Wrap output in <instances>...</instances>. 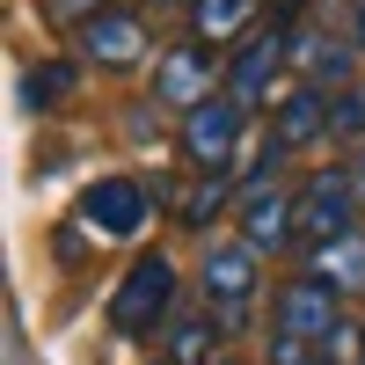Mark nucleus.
Returning a JSON list of instances; mask_svg holds the SVG:
<instances>
[{
	"mask_svg": "<svg viewBox=\"0 0 365 365\" xmlns=\"http://www.w3.org/2000/svg\"><path fill=\"white\" fill-rule=\"evenodd\" d=\"M168 307H175V263L161 249L132 256L110 292V329L117 336H154V329H168Z\"/></svg>",
	"mask_w": 365,
	"mask_h": 365,
	"instance_id": "obj_1",
	"label": "nucleus"
},
{
	"mask_svg": "<svg viewBox=\"0 0 365 365\" xmlns=\"http://www.w3.org/2000/svg\"><path fill=\"white\" fill-rule=\"evenodd\" d=\"M299 190V249L307 256H322V249H336L344 234H358V190H351V175H344V161L336 168H307L292 182Z\"/></svg>",
	"mask_w": 365,
	"mask_h": 365,
	"instance_id": "obj_2",
	"label": "nucleus"
},
{
	"mask_svg": "<svg viewBox=\"0 0 365 365\" xmlns=\"http://www.w3.org/2000/svg\"><path fill=\"white\" fill-rule=\"evenodd\" d=\"M73 51H81V66H96V73H132L146 51H154V29H146L139 8H96V15H81L73 22Z\"/></svg>",
	"mask_w": 365,
	"mask_h": 365,
	"instance_id": "obj_3",
	"label": "nucleus"
},
{
	"mask_svg": "<svg viewBox=\"0 0 365 365\" xmlns=\"http://www.w3.org/2000/svg\"><path fill=\"white\" fill-rule=\"evenodd\" d=\"M234 234L249 241L256 256H285L299 249V190H285V182H241V197H234Z\"/></svg>",
	"mask_w": 365,
	"mask_h": 365,
	"instance_id": "obj_4",
	"label": "nucleus"
},
{
	"mask_svg": "<svg viewBox=\"0 0 365 365\" xmlns=\"http://www.w3.org/2000/svg\"><path fill=\"white\" fill-rule=\"evenodd\" d=\"M241 125H249V110L220 88L212 103H197V110L175 125V146H182V161H190L197 175H227V168L241 161Z\"/></svg>",
	"mask_w": 365,
	"mask_h": 365,
	"instance_id": "obj_5",
	"label": "nucleus"
},
{
	"mask_svg": "<svg viewBox=\"0 0 365 365\" xmlns=\"http://www.w3.org/2000/svg\"><path fill=\"white\" fill-rule=\"evenodd\" d=\"M227 88V66L212 58V44L205 37H175L161 58H154V103L161 110H175V117H190L197 103H212Z\"/></svg>",
	"mask_w": 365,
	"mask_h": 365,
	"instance_id": "obj_6",
	"label": "nucleus"
},
{
	"mask_svg": "<svg viewBox=\"0 0 365 365\" xmlns=\"http://www.w3.org/2000/svg\"><path fill=\"white\" fill-rule=\"evenodd\" d=\"M270 336H299V344H314V351H329L344 336V292H329L314 270H299V278H285L278 285V299H270Z\"/></svg>",
	"mask_w": 365,
	"mask_h": 365,
	"instance_id": "obj_7",
	"label": "nucleus"
},
{
	"mask_svg": "<svg viewBox=\"0 0 365 365\" xmlns=\"http://www.w3.org/2000/svg\"><path fill=\"white\" fill-rule=\"evenodd\" d=\"M292 73V29H249V37L234 44V58H227V96L241 103V110H270L278 96H270V88H278Z\"/></svg>",
	"mask_w": 365,
	"mask_h": 365,
	"instance_id": "obj_8",
	"label": "nucleus"
},
{
	"mask_svg": "<svg viewBox=\"0 0 365 365\" xmlns=\"http://www.w3.org/2000/svg\"><path fill=\"white\" fill-rule=\"evenodd\" d=\"M154 182L146 175H103V182H88L81 190V227L96 234V241H132L146 220H154Z\"/></svg>",
	"mask_w": 365,
	"mask_h": 365,
	"instance_id": "obj_9",
	"label": "nucleus"
},
{
	"mask_svg": "<svg viewBox=\"0 0 365 365\" xmlns=\"http://www.w3.org/2000/svg\"><path fill=\"white\" fill-rule=\"evenodd\" d=\"M197 292H205V307H241V299H256V249L241 234L234 241H205Z\"/></svg>",
	"mask_w": 365,
	"mask_h": 365,
	"instance_id": "obj_10",
	"label": "nucleus"
},
{
	"mask_svg": "<svg viewBox=\"0 0 365 365\" xmlns=\"http://www.w3.org/2000/svg\"><path fill=\"white\" fill-rule=\"evenodd\" d=\"M270 139L285 146V154H299V146H322L329 139V88H285L278 103H270Z\"/></svg>",
	"mask_w": 365,
	"mask_h": 365,
	"instance_id": "obj_11",
	"label": "nucleus"
},
{
	"mask_svg": "<svg viewBox=\"0 0 365 365\" xmlns=\"http://www.w3.org/2000/svg\"><path fill=\"white\" fill-rule=\"evenodd\" d=\"M351 58L358 44H336L322 29H292V66L307 73V88H351Z\"/></svg>",
	"mask_w": 365,
	"mask_h": 365,
	"instance_id": "obj_12",
	"label": "nucleus"
},
{
	"mask_svg": "<svg viewBox=\"0 0 365 365\" xmlns=\"http://www.w3.org/2000/svg\"><path fill=\"white\" fill-rule=\"evenodd\" d=\"M220 336H227V329L212 322V307L205 314H175L161 329V358L168 365H220Z\"/></svg>",
	"mask_w": 365,
	"mask_h": 365,
	"instance_id": "obj_13",
	"label": "nucleus"
},
{
	"mask_svg": "<svg viewBox=\"0 0 365 365\" xmlns=\"http://www.w3.org/2000/svg\"><path fill=\"white\" fill-rule=\"evenodd\" d=\"M307 270L329 285V292H344V299H358L365 292V227L358 234H344L336 249H322V256H307Z\"/></svg>",
	"mask_w": 365,
	"mask_h": 365,
	"instance_id": "obj_14",
	"label": "nucleus"
},
{
	"mask_svg": "<svg viewBox=\"0 0 365 365\" xmlns=\"http://www.w3.org/2000/svg\"><path fill=\"white\" fill-rule=\"evenodd\" d=\"M256 29V0H190V37H249Z\"/></svg>",
	"mask_w": 365,
	"mask_h": 365,
	"instance_id": "obj_15",
	"label": "nucleus"
},
{
	"mask_svg": "<svg viewBox=\"0 0 365 365\" xmlns=\"http://www.w3.org/2000/svg\"><path fill=\"white\" fill-rule=\"evenodd\" d=\"M234 197H241V190H227V175H197V182H182V190H175V220H182V227H212Z\"/></svg>",
	"mask_w": 365,
	"mask_h": 365,
	"instance_id": "obj_16",
	"label": "nucleus"
},
{
	"mask_svg": "<svg viewBox=\"0 0 365 365\" xmlns=\"http://www.w3.org/2000/svg\"><path fill=\"white\" fill-rule=\"evenodd\" d=\"M73 81H81L73 58H44V66L22 73V103H29V110H58V103L73 96Z\"/></svg>",
	"mask_w": 365,
	"mask_h": 365,
	"instance_id": "obj_17",
	"label": "nucleus"
},
{
	"mask_svg": "<svg viewBox=\"0 0 365 365\" xmlns=\"http://www.w3.org/2000/svg\"><path fill=\"white\" fill-rule=\"evenodd\" d=\"M329 139H344V146H358V139H365V81L329 88Z\"/></svg>",
	"mask_w": 365,
	"mask_h": 365,
	"instance_id": "obj_18",
	"label": "nucleus"
},
{
	"mask_svg": "<svg viewBox=\"0 0 365 365\" xmlns=\"http://www.w3.org/2000/svg\"><path fill=\"white\" fill-rule=\"evenodd\" d=\"M344 175H351V190H358V205H365V139L344 154Z\"/></svg>",
	"mask_w": 365,
	"mask_h": 365,
	"instance_id": "obj_19",
	"label": "nucleus"
},
{
	"mask_svg": "<svg viewBox=\"0 0 365 365\" xmlns=\"http://www.w3.org/2000/svg\"><path fill=\"white\" fill-rule=\"evenodd\" d=\"M351 44H358V58H365V0H351Z\"/></svg>",
	"mask_w": 365,
	"mask_h": 365,
	"instance_id": "obj_20",
	"label": "nucleus"
},
{
	"mask_svg": "<svg viewBox=\"0 0 365 365\" xmlns=\"http://www.w3.org/2000/svg\"><path fill=\"white\" fill-rule=\"evenodd\" d=\"M278 8H307V0H278Z\"/></svg>",
	"mask_w": 365,
	"mask_h": 365,
	"instance_id": "obj_21",
	"label": "nucleus"
},
{
	"mask_svg": "<svg viewBox=\"0 0 365 365\" xmlns=\"http://www.w3.org/2000/svg\"><path fill=\"white\" fill-rule=\"evenodd\" d=\"M322 365H344V358H329V351H322Z\"/></svg>",
	"mask_w": 365,
	"mask_h": 365,
	"instance_id": "obj_22",
	"label": "nucleus"
},
{
	"mask_svg": "<svg viewBox=\"0 0 365 365\" xmlns=\"http://www.w3.org/2000/svg\"><path fill=\"white\" fill-rule=\"evenodd\" d=\"M358 365H365V336H358Z\"/></svg>",
	"mask_w": 365,
	"mask_h": 365,
	"instance_id": "obj_23",
	"label": "nucleus"
},
{
	"mask_svg": "<svg viewBox=\"0 0 365 365\" xmlns=\"http://www.w3.org/2000/svg\"><path fill=\"white\" fill-rule=\"evenodd\" d=\"M220 365H241V358H220Z\"/></svg>",
	"mask_w": 365,
	"mask_h": 365,
	"instance_id": "obj_24",
	"label": "nucleus"
},
{
	"mask_svg": "<svg viewBox=\"0 0 365 365\" xmlns=\"http://www.w3.org/2000/svg\"><path fill=\"white\" fill-rule=\"evenodd\" d=\"M161 365H168V358H161Z\"/></svg>",
	"mask_w": 365,
	"mask_h": 365,
	"instance_id": "obj_25",
	"label": "nucleus"
}]
</instances>
